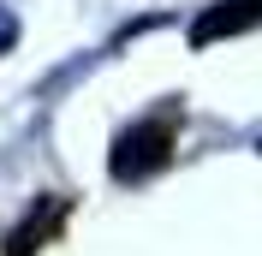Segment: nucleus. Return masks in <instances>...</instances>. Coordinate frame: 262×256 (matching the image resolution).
<instances>
[{
  "instance_id": "1",
  "label": "nucleus",
  "mask_w": 262,
  "mask_h": 256,
  "mask_svg": "<svg viewBox=\"0 0 262 256\" xmlns=\"http://www.w3.org/2000/svg\"><path fill=\"white\" fill-rule=\"evenodd\" d=\"M173 161V113H155V119H137V125H125L114 137V155H107V167H114L119 185H143V179H155Z\"/></svg>"
},
{
  "instance_id": "2",
  "label": "nucleus",
  "mask_w": 262,
  "mask_h": 256,
  "mask_svg": "<svg viewBox=\"0 0 262 256\" xmlns=\"http://www.w3.org/2000/svg\"><path fill=\"white\" fill-rule=\"evenodd\" d=\"M262 24V0H214L191 18V48H214L227 36H245Z\"/></svg>"
},
{
  "instance_id": "3",
  "label": "nucleus",
  "mask_w": 262,
  "mask_h": 256,
  "mask_svg": "<svg viewBox=\"0 0 262 256\" xmlns=\"http://www.w3.org/2000/svg\"><path fill=\"white\" fill-rule=\"evenodd\" d=\"M60 208H66L60 197H42V208H30V215H24V221H18L12 232H6V256H30L36 244H42V239L54 232V221H60Z\"/></svg>"
},
{
  "instance_id": "4",
  "label": "nucleus",
  "mask_w": 262,
  "mask_h": 256,
  "mask_svg": "<svg viewBox=\"0 0 262 256\" xmlns=\"http://www.w3.org/2000/svg\"><path fill=\"white\" fill-rule=\"evenodd\" d=\"M12 42H18V18H12V12H6V6H0V54L12 48Z\"/></svg>"
}]
</instances>
